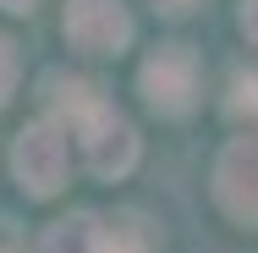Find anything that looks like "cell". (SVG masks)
I'll return each instance as SVG.
<instances>
[{
    "mask_svg": "<svg viewBox=\"0 0 258 253\" xmlns=\"http://www.w3.org/2000/svg\"><path fill=\"white\" fill-rule=\"evenodd\" d=\"M66 121H33L17 132L11 143V176L28 198H55L66 187V171H72V143H66Z\"/></svg>",
    "mask_w": 258,
    "mask_h": 253,
    "instance_id": "obj_1",
    "label": "cell"
},
{
    "mask_svg": "<svg viewBox=\"0 0 258 253\" xmlns=\"http://www.w3.org/2000/svg\"><path fill=\"white\" fill-rule=\"evenodd\" d=\"M66 132H77V143H83V160H88V171L99 176V182H121L132 165H138V132H132V121L115 110V105H83L72 121H66Z\"/></svg>",
    "mask_w": 258,
    "mask_h": 253,
    "instance_id": "obj_2",
    "label": "cell"
},
{
    "mask_svg": "<svg viewBox=\"0 0 258 253\" xmlns=\"http://www.w3.org/2000/svg\"><path fill=\"white\" fill-rule=\"evenodd\" d=\"M138 83H143V99L154 105L159 116H187L198 105V55L187 44H159L143 61Z\"/></svg>",
    "mask_w": 258,
    "mask_h": 253,
    "instance_id": "obj_3",
    "label": "cell"
},
{
    "mask_svg": "<svg viewBox=\"0 0 258 253\" xmlns=\"http://www.w3.org/2000/svg\"><path fill=\"white\" fill-rule=\"evenodd\" d=\"M66 39L83 55H121L132 39V11L121 0H66Z\"/></svg>",
    "mask_w": 258,
    "mask_h": 253,
    "instance_id": "obj_4",
    "label": "cell"
},
{
    "mask_svg": "<svg viewBox=\"0 0 258 253\" xmlns=\"http://www.w3.org/2000/svg\"><path fill=\"white\" fill-rule=\"evenodd\" d=\"M214 198L231 220L258 226V138H231L214 160Z\"/></svg>",
    "mask_w": 258,
    "mask_h": 253,
    "instance_id": "obj_5",
    "label": "cell"
},
{
    "mask_svg": "<svg viewBox=\"0 0 258 253\" xmlns=\"http://www.w3.org/2000/svg\"><path fill=\"white\" fill-rule=\"evenodd\" d=\"M39 253H110V220L88 215V209H77V215L55 220L50 231H44Z\"/></svg>",
    "mask_w": 258,
    "mask_h": 253,
    "instance_id": "obj_6",
    "label": "cell"
},
{
    "mask_svg": "<svg viewBox=\"0 0 258 253\" xmlns=\"http://www.w3.org/2000/svg\"><path fill=\"white\" fill-rule=\"evenodd\" d=\"M149 248H154V237H149V226L138 215H115L110 220V253H149Z\"/></svg>",
    "mask_w": 258,
    "mask_h": 253,
    "instance_id": "obj_7",
    "label": "cell"
},
{
    "mask_svg": "<svg viewBox=\"0 0 258 253\" xmlns=\"http://www.w3.org/2000/svg\"><path fill=\"white\" fill-rule=\"evenodd\" d=\"M231 110L242 116H258V72H236V83H231Z\"/></svg>",
    "mask_w": 258,
    "mask_h": 253,
    "instance_id": "obj_8",
    "label": "cell"
},
{
    "mask_svg": "<svg viewBox=\"0 0 258 253\" xmlns=\"http://www.w3.org/2000/svg\"><path fill=\"white\" fill-rule=\"evenodd\" d=\"M11 88H17V44L0 33V110H6V99H11Z\"/></svg>",
    "mask_w": 258,
    "mask_h": 253,
    "instance_id": "obj_9",
    "label": "cell"
},
{
    "mask_svg": "<svg viewBox=\"0 0 258 253\" xmlns=\"http://www.w3.org/2000/svg\"><path fill=\"white\" fill-rule=\"evenodd\" d=\"M236 22H242V33L258 44V0H242V11H236Z\"/></svg>",
    "mask_w": 258,
    "mask_h": 253,
    "instance_id": "obj_10",
    "label": "cell"
},
{
    "mask_svg": "<svg viewBox=\"0 0 258 253\" xmlns=\"http://www.w3.org/2000/svg\"><path fill=\"white\" fill-rule=\"evenodd\" d=\"M198 0H154V11H165V17H187Z\"/></svg>",
    "mask_w": 258,
    "mask_h": 253,
    "instance_id": "obj_11",
    "label": "cell"
},
{
    "mask_svg": "<svg viewBox=\"0 0 258 253\" xmlns=\"http://www.w3.org/2000/svg\"><path fill=\"white\" fill-rule=\"evenodd\" d=\"M33 6H39V0H0V11H11V17H28Z\"/></svg>",
    "mask_w": 258,
    "mask_h": 253,
    "instance_id": "obj_12",
    "label": "cell"
}]
</instances>
